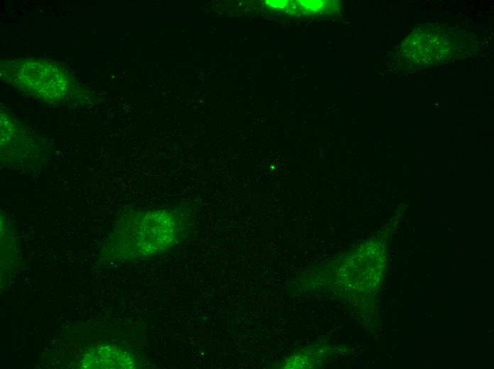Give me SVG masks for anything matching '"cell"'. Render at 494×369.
I'll return each mask as SVG.
<instances>
[{
	"instance_id": "6da1fadb",
	"label": "cell",
	"mask_w": 494,
	"mask_h": 369,
	"mask_svg": "<svg viewBox=\"0 0 494 369\" xmlns=\"http://www.w3.org/2000/svg\"><path fill=\"white\" fill-rule=\"evenodd\" d=\"M198 208V201L190 197L171 205L121 212L101 245V263L141 261L169 252L189 236Z\"/></svg>"
},
{
	"instance_id": "7a4b0ae2",
	"label": "cell",
	"mask_w": 494,
	"mask_h": 369,
	"mask_svg": "<svg viewBox=\"0 0 494 369\" xmlns=\"http://www.w3.org/2000/svg\"><path fill=\"white\" fill-rule=\"evenodd\" d=\"M1 72L14 86L50 104L71 99L74 82L60 67L38 60L11 62L3 65Z\"/></svg>"
},
{
	"instance_id": "3957f363",
	"label": "cell",
	"mask_w": 494,
	"mask_h": 369,
	"mask_svg": "<svg viewBox=\"0 0 494 369\" xmlns=\"http://www.w3.org/2000/svg\"><path fill=\"white\" fill-rule=\"evenodd\" d=\"M49 155L50 149L44 140L1 109V166L18 171H35L45 165Z\"/></svg>"
}]
</instances>
